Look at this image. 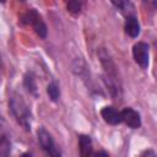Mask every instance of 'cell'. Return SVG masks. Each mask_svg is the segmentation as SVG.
<instances>
[{
	"label": "cell",
	"instance_id": "6da1fadb",
	"mask_svg": "<svg viewBox=\"0 0 157 157\" xmlns=\"http://www.w3.org/2000/svg\"><path fill=\"white\" fill-rule=\"evenodd\" d=\"M9 105H10L11 113L13 114L18 124H21L25 129L29 130L31 129V112L27 104L25 103V101L20 96L15 94L10 98Z\"/></svg>",
	"mask_w": 157,
	"mask_h": 157
},
{
	"label": "cell",
	"instance_id": "7a4b0ae2",
	"mask_svg": "<svg viewBox=\"0 0 157 157\" xmlns=\"http://www.w3.org/2000/svg\"><path fill=\"white\" fill-rule=\"evenodd\" d=\"M99 58H101V63L104 67L105 71V80H107V86H109V90L112 92V94L115 97L119 90V80L117 77V69L114 63L112 61V59L108 56V54L104 50L99 52Z\"/></svg>",
	"mask_w": 157,
	"mask_h": 157
},
{
	"label": "cell",
	"instance_id": "3957f363",
	"mask_svg": "<svg viewBox=\"0 0 157 157\" xmlns=\"http://www.w3.org/2000/svg\"><path fill=\"white\" fill-rule=\"evenodd\" d=\"M23 23H27V25H31L33 27V29L36 31V33L40 37V38H45L47 37V27L40 17V15L36 11V10H28L23 16H22V20H21Z\"/></svg>",
	"mask_w": 157,
	"mask_h": 157
},
{
	"label": "cell",
	"instance_id": "277c9868",
	"mask_svg": "<svg viewBox=\"0 0 157 157\" xmlns=\"http://www.w3.org/2000/svg\"><path fill=\"white\" fill-rule=\"evenodd\" d=\"M38 140H39V144H40V146H42V148L45 151V152H48L50 156H54V157H56V156H60V152L56 150V147H55V144H54V140H53V137H52V135L44 129V128H39V130H38Z\"/></svg>",
	"mask_w": 157,
	"mask_h": 157
},
{
	"label": "cell",
	"instance_id": "5b68a950",
	"mask_svg": "<svg viewBox=\"0 0 157 157\" xmlns=\"http://www.w3.org/2000/svg\"><path fill=\"white\" fill-rule=\"evenodd\" d=\"M132 55L135 61L142 67L146 69L148 66V45L144 42H139L132 47Z\"/></svg>",
	"mask_w": 157,
	"mask_h": 157
},
{
	"label": "cell",
	"instance_id": "8992f818",
	"mask_svg": "<svg viewBox=\"0 0 157 157\" xmlns=\"http://www.w3.org/2000/svg\"><path fill=\"white\" fill-rule=\"evenodd\" d=\"M121 120L131 129H137L141 125V118L140 114L134 110L132 108H125L121 112Z\"/></svg>",
	"mask_w": 157,
	"mask_h": 157
},
{
	"label": "cell",
	"instance_id": "52a82bcc",
	"mask_svg": "<svg viewBox=\"0 0 157 157\" xmlns=\"http://www.w3.org/2000/svg\"><path fill=\"white\" fill-rule=\"evenodd\" d=\"M101 115L104 119V121H107L110 125H117L120 124L121 120V112L117 110L114 107H104L101 110Z\"/></svg>",
	"mask_w": 157,
	"mask_h": 157
},
{
	"label": "cell",
	"instance_id": "ba28073f",
	"mask_svg": "<svg viewBox=\"0 0 157 157\" xmlns=\"http://www.w3.org/2000/svg\"><path fill=\"white\" fill-rule=\"evenodd\" d=\"M125 32L130 37H132V38H135V37L139 36V33H140V23H139L137 18L134 15H130V16L126 17V21H125Z\"/></svg>",
	"mask_w": 157,
	"mask_h": 157
},
{
	"label": "cell",
	"instance_id": "9c48e42d",
	"mask_svg": "<svg viewBox=\"0 0 157 157\" xmlns=\"http://www.w3.org/2000/svg\"><path fill=\"white\" fill-rule=\"evenodd\" d=\"M78 145H80V152L81 156L87 157L92 153V141L91 137L87 135H81L78 137Z\"/></svg>",
	"mask_w": 157,
	"mask_h": 157
},
{
	"label": "cell",
	"instance_id": "30bf717a",
	"mask_svg": "<svg viewBox=\"0 0 157 157\" xmlns=\"http://www.w3.org/2000/svg\"><path fill=\"white\" fill-rule=\"evenodd\" d=\"M110 1H112V4H113L117 9H119L121 12L128 13V16H130L129 13L134 10V6H132V4H131L129 0H110Z\"/></svg>",
	"mask_w": 157,
	"mask_h": 157
},
{
	"label": "cell",
	"instance_id": "8fae6325",
	"mask_svg": "<svg viewBox=\"0 0 157 157\" xmlns=\"http://www.w3.org/2000/svg\"><path fill=\"white\" fill-rule=\"evenodd\" d=\"M81 9H82V0H69L67 1V10L71 13L77 15L81 12Z\"/></svg>",
	"mask_w": 157,
	"mask_h": 157
},
{
	"label": "cell",
	"instance_id": "7c38bea8",
	"mask_svg": "<svg viewBox=\"0 0 157 157\" xmlns=\"http://www.w3.org/2000/svg\"><path fill=\"white\" fill-rule=\"evenodd\" d=\"M47 92L50 97L52 101H58L59 96H60V91H59V87L53 82V83H49L48 87H47Z\"/></svg>",
	"mask_w": 157,
	"mask_h": 157
},
{
	"label": "cell",
	"instance_id": "4fadbf2b",
	"mask_svg": "<svg viewBox=\"0 0 157 157\" xmlns=\"http://www.w3.org/2000/svg\"><path fill=\"white\" fill-rule=\"evenodd\" d=\"M25 86H26V88H27L29 92H32L33 94H36L37 87H36V82H34V78H33L32 75L28 74V75L25 76Z\"/></svg>",
	"mask_w": 157,
	"mask_h": 157
},
{
	"label": "cell",
	"instance_id": "5bb4252c",
	"mask_svg": "<svg viewBox=\"0 0 157 157\" xmlns=\"http://www.w3.org/2000/svg\"><path fill=\"white\" fill-rule=\"evenodd\" d=\"M147 6H150L152 10L156 7V0H142Z\"/></svg>",
	"mask_w": 157,
	"mask_h": 157
},
{
	"label": "cell",
	"instance_id": "9a60e30c",
	"mask_svg": "<svg viewBox=\"0 0 157 157\" xmlns=\"http://www.w3.org/2000/svg\"><path fill=\"white\" fill-rule=\"evenodd\" d=\"M5 1H6V0H0V2H5Z\"/></svg>",
	"mask_w": 157,
	"mask_h": 157
}]
</instances>
